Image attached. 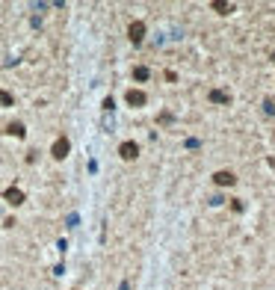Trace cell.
<instances>
[{"instance_id":"9","label":"cell","mask_w":275,"mask_h":290,"mask_svg":"<svg viewBox=\"0 0 275 290\" xmlns=\"http://www.w3.org/2000/svg\"><path fill=\"white\" fill-rule=\"evenodd\" d=\"M219 15H228V12H234V3H225V0H213V3H210Z\"/></svg>"},{"instance_id":"4","label":"cell","mask_w":275,"mask_h":290,"mask_svg":"<svg viewBox=\"0 0 275 290\" xmlns=\"http://www.w3.org/2000/svg\"><path fill=\"white\" fill-rule=\"evenodd\" d=\"M119 154H122V160H136V157H139V145L128 139V142L119 145Z\"/></svg>"},{"instance_id":"10","label":"cell","mask_w":275,"mask_h":290,"mask_svg":"<svg viewBox=\"0 0 275 290\" xmlns=\"http://www.w3.org/2000/svg\"><path fill=\"white\" fill-rule=\"evenodd\" d=\"M133 77H136V80H148V77H151V71H148L145 65H136V68H133Z\"/></svg>"},{"instance_id":"12","label":"cell","mask_w":275,"mask_h":290,"mask_svg":"<svg viewBox=\"0 0 275 290\" xmlns=\"http://www.w3.org/2000/svg\"><path fill=\"white\" fill-rule=\"evenodd\" d=\"M263 107H266V113H275V101H272V98H266Z\"/></svg>"},{"instance_id":"1","label":"cell","mask_w":275,"mask_h":290,"mask_svg":"<svg viewBox=\"0 0 275 290\" xmlns=\"http://www.w3.org/2000/svg\"><path fill=\"white\" fill-rule=\"evenodd\" d=\"M128 39H130L133 45H142V39H145V21H130V27H128Z\"/></svg>"},{"instance_id":"3","label":"cell","mask_w":275,"mask_h":290,"mask_svg":"<svg viewBox=\"0 0 275 290\" xmlns=\"http://www.w3.org/2000/svg\"><path fill=\"white\" fill-rule=\"evenodd\" d=\"M213 184H216V187H234V184H237V175H234L231 169H219V172L213 175Z\"/></svg>"},{"instance_id":"5","label":"cell","mask_w":275,"mask_h":290,"mask_svg":"<svg viewBox=\"0 0 275 290\" xmlns=\"http://www.w3.org/2000/svg\"><path fill=\"white\" fill-rule=\"evenodd\" d=\"M125 101H128L130 107H145V104H148V95H145L142 89H128Z\"/></svg>"},{"instance_id":"6","label":"cell","mask_w":275,"mask_h":290,"mask_svg":"<svg viewBox=\"0 0 275 290\" xmlns=\"http://www.w3.org/2000/svg\"><path fill=\"white\" fill-rule=\"evenodd\" d=\"M3 199H6V201H9L12 207H18V204H24V193H21L18 187H9V190L3 193Z\"/></svg>"},{"instance_id":"8","label":"cell","mask_w":275,"mask_h":290,"mask_svg":"<svg viewBox=\"0 0 275 290\" xmlns=\"http://www.w3.org/2000/svg\"><path fill=\"white\" fill-rule=\"evenodd\" d=\"M6 133H9V136H15V139H24V133H27V130H24V125H21V122H12V125L6 127Z\"/></svg>"},{"instance_id":"11","label":"cell","mask_w":275,"mask_h":290,"mask_svg":"<svg viewBox=\"0 0 275 290\" xmlns=\"http://www.w3.org/2000/svg\"><path fill=\"white\" fill-rule=\"evenodd\" d=\"M12 104H15V98L6 89H0V107H12Z\"/></svg>"},{"instance_id":"13","label":"cell","mask_w":275,"mask_h":290,"mask_svg":"<svg viewBox=\"0 0 275 290\" xmlns=\"http://www.w3.org/2000/svg\"><path fill=\"white\" fill-rule=\"evenodd\" d=\"M112 107H115V101H112V98H104V110H107V113L112 110Z\"/></svg>"},{"instance_id":"7","label":"cell","mask_w":275,"mask_h":290,"mask_svg":"<svg viewBox=\"0 0 275 290\" xmlns=\"http://www.w3.org/2000/svg\"><path fill=\"white\" fill-rule=\"evenodd\" d=\"M210 101H213V104H231V92H225V89H213V92H210Z\"/></svg>"},{"instance_id":"2","label":"cell","mask_w":275,"mask_h":290,"mask_svg":"<svg viewBox=\"0 0 275 290\" xmlns=\"http://www.w3.org/2000/svg\"><path fill=\"white\" fill-rule=\"evenodd\" d=\"M68 151H71V142H68V136H59V139L54 142V148H51L54 160H65V157H68Z\"/></svg>"}]
</instances>
